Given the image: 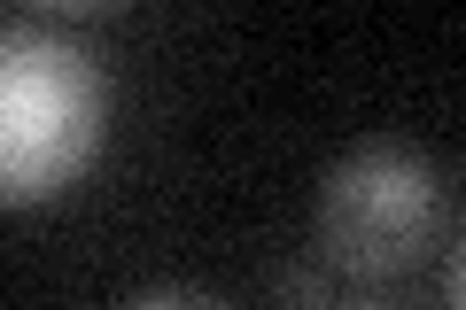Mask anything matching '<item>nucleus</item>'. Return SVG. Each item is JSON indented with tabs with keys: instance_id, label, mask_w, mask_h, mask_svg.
Returning a JSON list of instances; mask_svg holds the SVG:
<instances>
[{
	"instance_id": "obj_1",
	"label": "nucleus",
	"mask_w": 466,
	"mask_h": 310,
	"mask_svg": "<svg viewBox=\"0 0 466 310\" xmlns=\"http://www.w3.org/2000/svg\"><path fill=\"white\" fill-rule=\"evenodd\" d=\"M109 132V70L55 24H8L0 39V195L47 202L94 164Z\"/></svg>"
},
{
	"instance_id": "obj_2",
	"label": "nucleus",
	"mask_w": 466,
	"mask_h": 310,
	"mask_svg": "<svg viewBox=\"0 0 466 310\" xmlns=\"http://www.w3.org/2000/svg\"><path fill=\"white\" fill-rule=\"evenodd\" d=\"M443 179L412 140H358L319 186V256L334 272L389 279L435 241Z\"/></svg>"
},
{
	"instance_id": "obj_3",
	"label": "nucleus",
	"mask_w": 466,
	"mask_h": 310,
	"mask_svg": "<svg viewBox=\"0 0 466 310\" xmlns=\"http://www.w3.org/2000/svg\"><path fill=\"white\" fill-rule=\"evenodd\" d=\"M125 310H226V303L202 295V287H148V295H133Z\"/></svg>"
},
{
	"instance_id": "obj_4",
	"label": "nucleus",
	"mask_w": 466,
	"mask_h": 310,
	"mask_svg": "<svg viewBox=\"0 0 466 310\" xmlns=\"http://www.w3.org/2000/svg\"><path fill=\"white\" fill-rule=\"evenodd\" d=\"M280 295H288V303H303V310H327V279H319L311 264H288V272H280Z\"/></svg>"
},
{
	"instance_id": "obj_5",
	"label": "nucleus",
	"mask_w": 466,
	"mask_h": 310,
	"mask_svg": "<svg viewBox=\"0 0 466 310\" xmlns=\"http://www.w3.org/2000/svg\"><path fill=\"white\" fill-rule=\"evenodd\" d=\"M451 310H466V241H459V264H451Z\"/></svg>"
},
{
	"instance_id": "obj_6",
	"label": "nucleus",
	"mask_w": 466,
	"mask_h": 310,
	"mask_svg": "<svg viewBox=\"0 0 466 310\" xmlns=\"http://www.w3.org/2000/svg\"><path fill=\"white\" fill-rule=\"evenodd\" d=\"M327 310H381V303H327Z\"/></svg>"
}]
</instances>
